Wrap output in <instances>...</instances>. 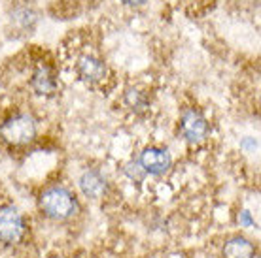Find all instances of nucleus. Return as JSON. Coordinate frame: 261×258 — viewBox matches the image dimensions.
<instances>
[{"mask_svg": "<svg viewBox=\"0 0 261 258\" xmlns=\"http://www.w3.org/2000/svg\"><path fill=\"white\" fill-rule=\"evenodd\" d=\"M40 211L51 220H68L78 213V198L63 185L47 187L38 198Z\"/></svg>", "mask_w": 261, "mask_h": 258, "instance_id": "nucleus-1", "label": "nucleus"}, {"mask_svg": "<svg viewBox=\"0 0 261 258\" xmlns=\"http://www.w3.org/2000/svg\"><path fill=\"white\" fill-rule=\"evenodd\" d=\"M0 136L10 145H27L36 138V121L29 113H13L0 124Z\"/></svg>", "mask_w": 261, "mask_h": 258, "instance_id": "nucleus-2", "label": "nucleus"}, {"mask_svg": "<svg viewBox=\"0 0 261 258\" xmlns=\"http://www.w3.org/2000/svg\"><path fill=\"white\" fill-rule=\"evenodd\" d=\"M27 232V222L21 211L12 204L0 206V241L4 245H17L23 241Z\"/></svg>", "mask_w": 261, "mask_h": 258, "instance_id": "nucleus-3", "label": "nucleus"}, {"mask_svg": "<svg viewBox=\"0 0 261 258\" xmlns=\"http://www.w3.org/2000/svg\"><path fill=\"white\" fill-rule=\"evenodd\" d=\"M210 132L208 121L197 110H186L180 117V134L188 143H201Z\"/></svg>", "mask_w": 261, "mask_h": 258, "instance_id": "nucleus-4", "label": "nucleus"}, {"mask_svg": "<svg viewBox=\"0 0 261 258\" xmlns=\"http://www.w3.org/2000/svg\"><path fill=\"white\" fill-rule=\"evenodd\" d=\"M144 172L150 175H165L172 166V156L163 147H146L138 156Z\"/></svg>", "mask_w": 261, "mask_h": 258, "instance_id": "nucleus-5", "label": "nucleus"}, {"mask_svg": "<svg viewBox=\"0 0 261 258\" xmlns=\"http://www.w3.org/2000/svg\"><path fill=\"white\" fill-rule=\"evenodd\" d=\"M76 72L82 81L89 85L102 83L108 76V68H106L102 58L95 57V55H82L76 62Z\"/></svg>", "mask_w": 261, "mask_h": 258, "instance_id": "nucleus-6", "label": "nucleus"}, {"mask_svg": "<svg viewBox=\"0 0 261 258\" xmlns=\"http://www.w3.org/2000/svg\"><path fill=\"white\" fill-rule=\"evenodd\" d=\"M57 74L51 66L46 62H40L33 72V78H31V87L36 94L40 96H51L57 92Z\"/></svg>", "mask_w": 261, "mask_h": 258, "instance_id": "nucleus-7", "label": "nucleus"}, {"mask_svg": "<svg viewBox=\"0 0 261 258\" xmlns=\"http://www.w3.org/2000/svg\"><path fill=\"white\" fill-rule=\"evenodd\" d=\"M80 190L89 200H100L108 192V181L98 170H85L78 179Z\"/></svg>", "mask_w": 261, "mask_h": 258, "instance_id": "nucleus-8", "label": "nucleus"}, {"mask_svg": "<svg viewBox=\"0 0 261 258\" xmlns=\"http://www.w3.org/2000/svg\"><path fill=\"white\" fill-rule=\"evenodd\" d=\"M255 247L246 238L235 236L223 245V258H254Z\"/></svg>", "mask_w": 261, "mask_h": 258, "instance_id": "nucleus-9", "label": "nucleus"}, {"mask_svg": "<svg viewBox=\"0 0 261 258\" xmlns=\"http://www.w3.org/2000/svg\"><path fill=\"white\" fill-rule=\"evenodd\" d=\"M123 100L135 113H144V111L150 108V98H148V94L140 89H135V87L125 90Z\"/></svg>", "mask_w": 261, "mask_h": 258, "instance_id": "nucleus-10", "label": "nucleus"}, {"mask_svg": "<svg viewBox=\"0 0 261 258\" xmlns=\"http://www.w3.org/2000/svg\"><path fill=\"white\" fill-rule=\"evenodd\" d=\"M125 175L129 177L130 181H135V183H142L144 177H146V172H144V168L140 166V162L138 160H130L127 166H125Z\"/></svg>", "mask_w": 261, "mask_h": 258, "instance_id": "nucleus-11", "label": "nucleus"}, {"mask_svg": "<svg viewBox=\"0 0 261 258\" xmlns=\"http://www.w3.org/2000/svg\"><path fill=\"white\" fill-rule=\"evenodd\" d=\"M239 224L242 226V228H252V226L255 224L254 217H252V213L250 211H241V215H239Z\"/></svg>", "mask_w": 261, "mask_h": 258, "instance_id": "nucleus-12", "label": "nucleus"}, {"mask_svg": "<svg viewBox=\"0 0 261 258\" xmlns=\"http://www.w3.org/2000/svg\"><path fill=\"white\" fill-rule=\"evenodd\" d=\"M119 2H123L127 6H142L146 0H119Z\"/></svg>", "mask_w": 261, "mask_h": 258, "instance_id": "nucleus-13", "label": "nucleus"}]
</instances>
